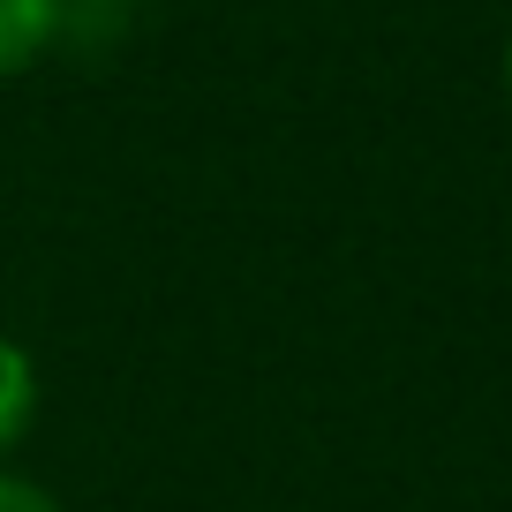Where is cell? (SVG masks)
Wrapping results in <instances>:
<instances>
[{
  "mask_svg": "<svg viewBox=\"0 0 512 512\" xmlns=\"http://www.w3.org/2000/svg\"><path fill=\"white\" fill-rule=\"evenodd\" d=\"M61 38V0H0V83L23 76Z\"/></svg>",
  "mask_w": 512,
  "mask_h": 512,
  "instance_id": "6da1fadb",
  "label": "cell"
},
{
  "mask_svg": "<svg viewBox=\"0 0 512 512\" xmlns=\"http://www.w3.org/2000/svg\"><path fill=\"white\" fill-rule=\"evenodd\" d=\"M31 422H38V369L16 339L0 332V452H16Z\"/></svg>",
  "mask_w": 512,
  "mask_h": 512,
  "instance_id": "7a4b0ae2",
  "label": "cell"
},
{
  "mask_svg": "<svg viewBox=\"0 0 512 512\" xmlns=\"http://www.w3.org/2000/svg\"><path fill=\"white\" fill-rule=\"evenodd\" d=\"M0 512H61V497L38 490L31 475H8V467H0Z\"/></svg>",
  "mask_w": 512,
  "mask_h": 512,
  "instance_id": "3957f363",
  "label": "cell"
},
{
  "mask_svg": "<svg viewBox=\"0 0 512 512\" xmlns=\"http://www.w3.org/2000/svg\"><path fill=\"white\" fill-rule=\"evenodd\" d=\"M505 76H512V53H505Z\"/></svg>",
  "mask_w": 512,
  "mask_h": 512,
  "instance_id": "277c9868",
  "label": "cell"
}]
</instances>
